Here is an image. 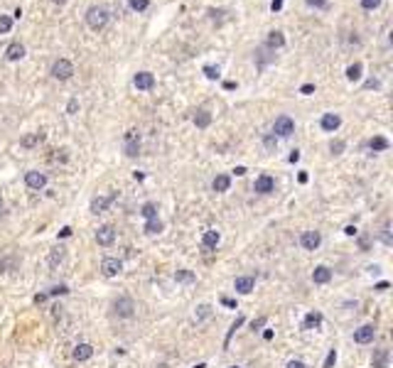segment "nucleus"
<instances>
[{"mask_svg": "<svg viewBox=\"0 0 393 368\" xmlns=\"http://www.w3.org/2000/svg\"><path fill=\"white\" fill-rule=\"evenodd\" d=\"M84 17H86V25H89L93 32H98V29H103L108 25L111 12H108V7H103V5H91Z\"/></svg>", "mask_w": 393, "mask_h": 368, "instance_id": "1", "label": "nucleus"}, {"mask_svg": "<svg viewBox=\"0 0 393 368\" xmlns=\"http://www.w3.org/2000/svg\"><path fill=\"white\" fill-rule=\"evenodd\" d=\"M293 133H295V120L290 115H278L275 123H273L271 135H275V138H290Z\"/></svg>", "mask_w": 393, "mask_h": 368, "instance_id": "2", "label": "nucleus"}, {"mask_svg": "<svg viewBox=\"0 0 393 368\" xmlns=\"http://www.w3.org/2000/svg\"><path fill=\"white\" fill-rule=\"evenodd\" d=\"M49 74H52V79H57V81H66V79H71V74H74V64H71L69 59L59 57L52 64Z\"/></svg>", "mask_w": 393, "mask_h": 368, "instance_id": "3", "label": "nucleus"}, {"mask_svg": "<svg viewBox=\"0 0 393 368\" xmlns=\"http://www.w3.org/2000/svg\"><path fill=\"white\" fill-rule=\"evenodd\" d=\"M123 150H125L128 157H138V152H140V133H138V130H128V133H125Z\"/></svg>", "mask_w": 393, "mask_h": 368, "instance_id": "4", "label": "nucleus"}, {"mask_svg": "<svg viewBox=\"0 0 393 368\" xmlns=\"http://www.w3.org/2000/svg\"><path fill=\"white\" fill-rule=\"evenodd\" d=\"M113 314H116V317H123V319H130V317L135 314L133 300H130V297H118V300L113 302Z\"/></svg>", "mask_w": 393, "mask_h": 368, "instance_id": "5", "label": "nucleus"}, {"mask_svg": "<svg viewBox=\"0 0 393 368\" xmlns=\"http://www.w3.org/2000/svg\"><path fill=\"white\" fill-rule=\"evenodd\" d=\"M25 184L30 187V189H44L47 187V174L44 172H37V170H30L25 172Z\"/></svg>", "mask_w": 393, "mask_h": 368, "instance_id": "6", "label": "nucleus"}, {"mask_svg": "<svg viewBox=\"0 0 393 368\" xmlns=\"http://www.w3.org/2000/svg\"><path fill=\"white\" fill-rule=\"evenodd\" d=\"M320 243H322V233L320 231H305L303 236H300V246H303L305 251H317Z\"/></svg>", "mask_w": 393, "mask_h": 368, "instance_id": "7", "label": "nucleus"}, {"mask_svg": "<svg viewBox=\"0 0 393 368\" xmlns=\"http://www.w3.org/2000/svg\"><path fill=\"white\" fill-rule=\"evenodd\" d=\"M121 270H123V263L118 260V258H103V263H101V273H103L106 278H116Z\"/></svg>", "mask_w": 393, "mask_h": 368, "instance_id": "8", "label": "nucleus"}, {"mask_svg": "<svg viewBox=\"0 0 393 368\" xmlns=\"http://www.w3.org/2000/svg\"><path fill=\"white\" fill-rule=\"evenodd\" d=\"M116 197H118V194H116V192H111V194H106V197L91 199V211H93V214H103V211H106V209L116 201Z\"/></svg>", "mask_w": 393, "mask_h": 368, "instance_id": "9", "label": "nucleus"}, {"mask_svg": "<svg viewBox=\"0 0 393 368\" xmlns=\"http://www.w3.org/2000/svg\"><path fill=\"white\" fill-rule=\"evenodd\" d=\"M133 86H135L138 91H150L152 86H155V76H152L150 71H138V74L133 76Z\"/></svg>", "mask_w": 393, "mask_h": 368, "instance_id": "10", "label": "nucleus"}, {"mask_svg": "<svg viewBox=\"0 0 393 368\" xmlns=\"http://www.w3.org/2000/svg\"><path fill=\"white\" fill-rule=\"evenodd\" d=\"M116 241V231H113V226H98V231H96V243L98 246H111Z\"/></svg>", "mask_w": 393, "mask_h": 368, "instance_id": "11", "label": "nucleus"}, {"mask_svg": "<svg viewBox=\"0 0 393 368\" xmlns=\"http://www.w3.org/2000/svg\"><path fill=\"white\" fill-rule=\"evenodd\" d=\"M320 125H322L325 133H334V130H339V125H342V115L339 113H325L322 115V120H320Z\"/></svg>", "mask_w": 393, "mask_h": 368, "instance_id": "12", "label": "nucleus"}, {"mask_svg": "<svg viewBox=\"0 0 393 368\" xmlns=\"http://www.w3.org/2000/svg\"><path fill=\"white\" fill-rule=\"evenodd\" d=\"M374 337H376V327L374 324H364V327H359L354 332V341L357 344H369V341H374Z\"/></svg>", "mask_w": 393, "mask_h": 368, "instance_id": "13", "label": "nucleus"}, {"mask_svg": "<svg viewBox=\"0 0 393 368\" xmlns=\"http://www.w3.org/2000/svg\"><path fill=\"white\" fill-rule=\"evenodd\" d=\"M253 189H256L258 194H271L273 189H275V179H273L271 174H261V177L256 179Z\"/></svg>", "mask_w": 393, "mask_h": 368, "instance_id": "14", "label": "nucleus"}, {"mask_svg": "<svg viewBox=\"0 0 393 368\" xmlns=\"http://www.w3.org/2000/svg\"><path fill=\"white\" fill-rule=\"evenodd\" d=\"M332 280V270L327 268V265H317L315 270H312V283L317 285H327Z\"/></svg>", "mask_w": 393, "mask_h": 368, "instance_id": "15", "label": "nucleus"}, {"mask_svg": "<svg viewBox=\"0 0 393 368\" xmlns=\"http://www.w3.org/2000/svg\"><path fill=\"white\" fill-rule=\"evenodd\" d=\"M266 47L268 49H280V47H285V34L280 32V29H273V32H268V39H266Z\"/></svg>", "mask_w": 393, "mask_h": 368, "instance_id": "16", "label": "nucleus"}, {"mask_svg": "<svg viewBox=\"0 0 393 368\" xmlns=\"http://www.w3.org/2000/svg\"><path fill=\"white\" fill-rule=\"evenodd\" d=\"M229 187H231V177L229 174H216L212 179V189L216 194H224V192H229Z\"/></svg>", "mask_w": 393, "mask_h": 368, "instance_id": "17", "label": "nucleus"}, {"mask_svg": "<svg viewBox=\"0 0 393 368\" xmlns=\"http://www.w3.org/2000/svg\"><path fill=\"white\" fill-rule=\"evenodd\" d=\"M22 57H25V44H20V42H12V44L5 49V59H7V61H20Z\"/></svg>", "mask_w": 393, "mask_h": 368, "instance_id": "18", "label": "nucleus"}, {"mask_svg": "<svg viewBox=\"0 0 393 368\" xmlns=\"http://www.w3.org/2000/svg\"><path fill=\"white\" fill-rule=\"evenodd\" d=\"M362 76H364V64H362V61H354V64H349V66H347V81H352V84H354V81H359Z\"/></svg>", "mask_w": 393, "mask_h": 368, "instance_id": "19", "label": "nucleus"}, {"mask_svg": "<svg viewBox=\"0 0 393 368\" xmlns=\"http://www.w3.org/2000/svg\"><path fill=\"white\" fill-rule=\"evenodd\" d=\"M234 287H236V292H241V295H248V292H253V287H256V280H253V278H236V280H234Z\"/></svg>", "mask_w": 393, "mask_h": 368, "instance_id": "20", "label": "nucleus"}, {"mask_svg": "<svg viewBox=\"0 0 393 368\" xmlns=\"http://www.w3.org/2000/svg\"><path fill=\"white\" fill-rule=\"evenodd\" d=\"M219 241H221V233H219V231H214V228L204 231V236H202L204 248H216V246H219Z\"/></svg>", "mask_w": 393, "mask_h": 368, "instance_id": "21", "label": "nucleus"}, {"mask_svg": "<svg viewBox=\"0 0 393 368\" xmlns=\"http://www.w3.org/2000/svg\"><path fill=\"white\" fill-rule=\"evenodd\" d=\"M91 356H93V346H91V344H79V346L74 349V359H76V361H89Z\"/></svg>", "mask_w": 393, "mask_h": 368, "instance_id": "22", "label": "nucleus"}, {"mask_svg": "<svg viewBox=\"0 0 393 368\" xmlns=\"http://www.w3.org/2000/svg\"><path fill=\"white\" fill-rule=\"evenodd\" d=\"M371 366L374 368H389V349H379L371 359Z\"/></svg>", "mask_w": 393, "mask_h": 368, "instance_id": "23", "label": "nucleus"}, {"mask_svg": "<svg viewBox=\"0 0 393 368\" xmlns=\"http://www.w3.org/2000/svg\"><path fill=\"white\" fill-rule=\"evenodd\" d=\"M192 120H194V125H197V128H209V123H212V113H209L207 108H199V111L194 113Z\"/></svg>", "mask_w": 393, "mask_h": 368, "instance_id": "24", "label": "nucleus"}, {"mask_svg": "<svg viewBox=\"0 0 393 368\" xmlns=\"http://www.w3.org/2000/svg\"><path fill=\"white\" fill-rule=\"evenodd\" d=\"M366 147L374 150V152H384V150H389V140L384 135H376V138H371V140L366 142Z\"/></svg>", "mask_w": 393, "mask_h": 368, "instance_id": "25", "label": "nucleus"}, {"mask_svg": "<svg viewBox=\"0 0 393 368\" xmlns=\"http://www.w3.org/2000/svg\"><path fill=\"white\" fill-rule=\"evenodd\" d=\"M305 329H317L320 324H322V314L320 312H310L307 317H305Z\"/></svg>", "mask_w": 393, "mask_h": 368, "instance_id": "26", "label": "nucleus"}, {"mask_svg": "<svg viewBox=\"0 0 393 368\" xmlns=\"http://www.w3.org/2000/svg\"><path fill=\"white\" fill-rule=\"evenodd\" d=\"M64 258H66V251L64 248H54L49 253V268H59L61 263H64Z\"/></svg>", "mask_w": 393, "mask_h": 368, "instance_id": "27", "label": "nucleus"}, {"mask_svg": "<svg viewBox=\"0 0 393 368\" xmlns=\"http://www.w3.org/2000/svg\"><path fill=\"white\" fill-rule=\"evenodd\" d=\"M44 140V133H32V135H25L22 140H20V145L22 147H34L37 142H42Z\"/></svg>", "mask_w": 393, "mask_h": 368, "instance_id": "28", "label": "nucleus"}, {"mask_svg": "<svg viewBox=\"0 0 393 368\" xmlns=\"http://www.w3.org/2000/svg\"><path fill=\"white\" fill-rule=\"evenodd\" d=\"M202 71H204V76H207L209 81H219V79H221V69H219V66H214V64H207Z\"/></svg>", "mask_w": 393, "mask_h": 368, "instance_id": "29", "label": "nucleus"}, {"mask_svg": "<svg viewBox=\"0 0 393 368\" xmlns=\"http://www.w3.org/2000/svg\"><path fill=\"white\" fill-rule=\"evenodd\" d=\"M128 7L133 12H145L150 7V0H128Z\"/></svg>", "mask_w": 393, "mask_h": 368, "instance_id": "30", "label": "nucleus"}, {"mask_svg": "<svg viewBox=\"0 0 393 368\" xmlns=\"http://www.w3.org/2000/svg\"><path fill=\"white\" fill-rule=\"evenodd\" d=\"M140 214L150 221V219H157V204H152V201H148V204H143V209H140Z\"/></svg>", "mask_w": 393, "mask_h": 368, "instance_id": "31", "label": "nucleus"}, {"mask_svg": "<svg viewBox=\"0 0 393 368\" xmlns=\"http://www.w3.org/2000/svg\"><path fill=\"white\" fill-rule=\"evenodd\" d=\"M165 228V224L160 221V219H150L148 224H145V233H150V236H155V233H160Z\"/></svg>", "mask_w": 393, "mask_h": 368, "instance_id": "32", "label": "nucleus"}, {"mask_svg": "<svg viewBox=\"0 0 393 368\" xmlns=\"http://www.w3.org/2000/svg\"><path fill=\"white\" fill-rule=\"evenodd\" d=\"M12 29V17L10 15H0V34H7Z\"/></svg>", "mask_w": 393, "mask_h": 368, "instance_id": "33", "label": "nucleus"}, {"mask_svg": "<svg viewBox=\"0 0 393 368\" xmlns=\"http://www.w3.org/2000/svg\"><path fill=\"white\" fill-rule=\"evenodd\" d=\"M175 280H177V283H194V275H192L189 270H177V273H175Z\"/></svg>", "mask_w": 393, "mask_h": 368, "instance_id": "34", "label": "nucleus"}, {"mask_svg": "<svg viewBox=\"0 0 393 368\" xmlns=\"http://www.w3.org/2000/svg\"><path fill=\"white\" fill-rule=\"evenodd\" d=\"M344 147H347V142L344 140H332L330 142V152H332V155H342Z\"/></svg>", "mask_w": 393, "mask_h": 368, "instance_id": "35", "label": "nucleus"}, {"mask_svg": "<svg viewBox=\"0 0 393 368\" xmlns=\"http://www.w3.org/2000/svg\"><path fill=\"white\" fill-rule=\"evenodd\" d=\"M327 2L330 0H305V5L312 7V10H322V7H327Z\"/></svg>", "mask_w": 393, "mask_h": 368, "instance_id": "36", "label": "nucleus"}, {"mask_svg": "<svg viewBox=\"0 0 393 368\" xmlns=\"http://www.w3.org/2000/svg\"><path fill=\"white\" fill-rule=\"evenodd\" d=\"M212 314V307L209 305H199V310H197V319H207Z\"/></svg>", "mask_w": 393, "mask_h": 368, "instance_id": "37", "label": "nucleus"}, {"mask_svg": "<svg viewBox=\"0 0 393 368\" xmlns=\"http://www.w3.org/2000/svg\"><path fill=\"white\" fill-rule=\"evenodd\" d=\"M362 7L364 10H376V7H381V0H362Z\"/></svg>", "mask_w": 393, "mask_h": 368, "instance_id": "38", "label": "nucleus"}, {"mask_svg": "<svg viewBox=\"0 0 393 368\" xmlns=\"http://www.w3.org/2000/svg\"><path fill=\"white\" fill-rule=\"evenodd\" d=\"M66 292H69V287H66V285H57V287H52L47 295H66Z\"/></svg>", "mask_w": 393, "mask_h": 368, "instance_id": "39", "label": "nucleus"}, {"mask_svg": "<svg viewBox=\"0 0 393 368\" xmlns=\"http://www.w3.org/2000/svg\"><path fill=\"white\" fill-rule=\"evenodd\" d=\"M334 364H337V351H330V354H327V361H325L322 368H332Z\"/></svg>", "mask_w": 393, "mask_h": 368, "instance_id": "40", "label": "nucleus"}, {"mask_svg": "<svg viewBox=\"0 0 393 368\" xmlns=\"http://www.w3.org/2000/svg\"><path fill=\"white\" fill-rule=\"evenodd\" d=\"M76 111H79V98H71V101H69V106H66V113H76Z\"/></svg>", "mask_w": 393, "mask_h": 368, "instance_id": "41", "label": "nucleus"}, {"mask_svg": "<svg viewBox=\"0 0 393 368\" xmlns=\"http://www.w3.org/2000/svg\"><path fill=\"white\" fill-rule=\"evenodd\" d=\"M381 238H384V243H389V246H391V233H389V224H384V231H381Z\"/></svg>", "mask_w": 393, "mask_h": 368, "instance_id": "42", "label": "nucleus"}, {"mask_svg": "<svg viewBox=\"0 0 393 368\" xmlns=\"http://www.w3.org/2000/svg\"><path fill=\"white\" fill-rule=\"evenodd\" d=\"M300 93H303V96H310V93H315V84H305V86H300Z\"/></svg>", "mask_w": 393, "mask_h": 368, "instance_id": "43", "label": "nucleus"}, {"mask_svg": "<svg viewBox=\"0 0 393 368\" xmlns=\"http://www.w3.org/2000/svg\"><path fill=\"white\" fill-rule=\"evenodd\" d=\"M47 292H42V295H34V305H42V302H47Z\"/></svg>", "mask_w": 393, "mask_h": 368, "instance_id": "44", "label": "nucleus"}, {"mask_svg": "<svg viewBox=\"0 0 393 368\" xmlns=\"http://www.w3.org/2000/svg\"><path fill=\"white\" fill-rule=\"evenodd\" d=\"M221 305H224V307H236V300H231V297H221Z\"/></svg>", "mask_w": 393, "mask_h": 368, "instance_id": "45", "label": "nucleus"}, {"mask_svg": "<svg viewBox=\"0 0 393 368\" xmlns=\"http://www.w3.org/2000/svg\"><path fill=\"white\" fill-rule=\"evenodd\" d=\"M263 142H266V147H275V145H278V138H275V135H268Z\"/></svg>", "mask_w": 393, "mask_h": 368, "instance_id": "46", "label": "nucleus"}, {"mask_svg": "<svg viewBox=\"0 0 393 368\" xmlns=\"http://www.w3.org/2000/svg\"><path fill=\"white\" fill-rule=\"evenodd\" d=\"M280 7H283V0H271V10H273V12H278Z\"/></svg>", "mask_w": 393, "mask_h": 368, "instance_id": "47", "label": "nucleus"}, {"mask_svg": "<svg viewBox=\"0 0 393 368\" xmlns=\"http://www.w3.org/2000/svg\"><path fill=\"white\" fill-rule=\"evenodd\" d=\"M288 368H307L303 361H288Z\"/></svg>", "mask_w": 393, "mask_h": 368, "instance_id": "48", "label": "nucleus"}, {"mask_svg": "<svg viewBox=\"0 0 393 368\" xmlns=\"http://www.w3.org/2000/svg\"><path fill=\"white\" fill-rule=\"evenodd\" d=\"M288 160H290V162H298V160H300V150H293Z\"/></svg>", "mask_w": 393, "mask_h": 368, "instance_id": "49", "label": "nucleus"}, {"mask_svg": "<svg viewBox=\"0 0 393 368\" xmlns=\"http://www.w3.org/2000/svg\"><path fill=\"white\" fill-rule=\"evenodd\" d=\"M263 324H266V317H261V319H256V322H253V329H261Z\"/></svg>", "mask_w": 393, "mask_h": 368, "instance_id": "50", "label": "nucleus"}, {"mask_svg": "<svg viewBox=\"0 0 393 368\" xmlns=\"http://www.w3.org/2000/svg\"><path fill=\"white\" fill-rule=\"evenodd\" d=\"M344 233H347V236H357V228H354V226H347V228H344Z\"/></svg>", "mask_w": 393, "mask_h": 368, "instance_id": "51", "label": "nucleus"}, {"mask_svg": "<svg viewBox=\"0 0 393 368\" xmlns=\"http://www.w3.org/2000/svg\"><path fill=\"white\" fill-rule=\"evenodd\" d=\"M59 236H61V238H66V236H71V228H69V226H66V228H61V231H59Z\"/></svg>", "mask_w": 393, "mask_h": 368, "instance_id": "52", "label": "nucleus"}, {"mask_svg": "<svg viewBox=\"0 0 393 368\" xmlns=\"http://www.w3.org/2000/svg\"><path fill=\"white\" fill-rule=\"evenodd\" d=\"M366 88H379V81H376V79H371V81H366Z\"/></svg>", "mask_w": 393, "mask_h": 368, "instance_id": "53", "label": "nucleus"}, {"mask_svg": "<svg viewBox=\"0 0 393 368\" xmlns=\"http://www.w3.org/2000/svg\"><path fill=\"white\" fill-rule=\"evenodd\" d=\"M376 290H379V292H384V290H389V283H379V285H376Z\"/></svg>", "mask_w": 393, "mask_h": 368, "instance_id": "54", "label": "nucleus"}, {"mask_svg": "<svg viewBox=\"0 0 393 368\" xmlns=\"http://www.w3.org/2000/svg\"><path fill=\"white\" fill-rule=\"evenodd\" d=\"M52 2H54V5H64L66 0H52Z\"/></svg>", "mask_w": 393, "mask_h": 368, "instance_id": "55", "label": "nucleus"}, {"mask_svg": "<svg viewBox=\"0 0 393 368\" xmlns=\"http://www.w3.org/2000/svg\"><path fill=\"white\" fill-rule=\"evenodd\" d=\"M192 368H204V364H197V366H192Z\"/></svg>", "mask_w": 393, "mask_h": 368, "instance_id": "56", "label": "nucleus"}, {"mask_svg": "<svg viewBox=\"0 0 393 368\" xmlns=\"http://www.w3.org/2000/svg\"><path fill=\"white\" fill-rule=\"evenodd\" d=\"M0 214H2V199H0Z\"/></svg>", "mask_w": 393, "mask_h": 368, "instance_id": "57", "label": "nucleus"}, {"mask_svg": "<svg viewBox=\"0 0 393 368\" xmlns=\"http://www.w3.org/2000/svg\"><path fill=\"white\" fill-rule=\"evenodd\" d=\"M231 368H241V366H231Z\"/></svg>", "mask_w": 393, "mask_h": 368, "instance_id": "58", "label": "nucleus"}]
</instances>
